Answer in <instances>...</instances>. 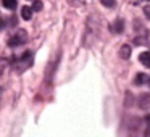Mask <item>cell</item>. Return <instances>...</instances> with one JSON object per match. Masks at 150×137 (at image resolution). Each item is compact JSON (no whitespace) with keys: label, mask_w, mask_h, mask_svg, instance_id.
I'll return each mask as SVG.
<instances>
[{"label":"cell","mask_w":150,"mask_h":137,"mask_svg":"<svg viewBox=\"0 0 150 137\" xmlns=\"http://www.w3.org/2000/svg\"><path fill=\"white\" fill-rule=\"evenodd\" d=\"M24 42H26V32L21 29L20 34H15V36L8 40V45L10 47H18V45H21V44H24Z\"/></svg>","instance_id":"obj_1"},{"label":"cell","mask_w":150,"mask_h":137,"mask_svg":"<svg viewBox=\"0 0 150 137\" xmlns=\"http://www.w3.org/2000/svg\"><path fill=\"white\" fill-rule=\"evenodd\" d=\"M131 52H132V47H131V45H127V44H124V45L121 47V50H120L121 58H123V60H129Z\"/></svg>","instance_id":"obj_2"},{"label":"cell","mask_w":150,"mask_h":137,"mask_svg":"<svg viewBox=\"0 0 150 137\" xmlns=\"http://www.w3.org/2000/svg\"><path fill=\"white\" fill-rule=\"evenodd\" d=\"M139 60H140V63H142L144 66L150 68V52H142L139 55Z\"/></svg>","instance_id":"obj_3"},{"label":"cell","mask_w":150,"mask_h":137,"mask_svg":"<svg viewBox=\"0 0 150 137\" xmlns=\"http://www.w3.org/2000/svg\"><path fill=\"white\" fill-rule=\"evenodd\" d=\"M21 16H23V20L29 21L31 18H33V10H31L29 7H23L21 8Z\"/></svg>","instance_id":"obj_4"},{"label":"cell","mask_w":150,"mask_h":137,"mask_svg":"<svg viewBox=\"0 0 150 137\" xmlns=\"http://www.w3.org/2000/svg\"><path fill=\"white\" fill-rule=\"evenodd\" d=\"M147 81H149V78H147V74H145V73H139V74L136 76V79H134V82H136L137 85L144 84V82H147Z\"/></svg>","instance_id":"obj_5"},{"label":"cell","mask_w":150,"mask_h":137,"mask_svg":"<svg viewBox=\"0 0 150 137\" xmlns=\"http://www.w3.org/2000/svg\"><path fill=\"white\" fill-rule=\"evenodd\" d=\"M2 5H4L5 8H10V10H13V8L16 7V0H2Z\"/></svg>","instance_id":"obj_6"},{"label":"cell","mask_w":150,"mask_h":137,"mask_svg":"<svg viewBox=\"0 0 150 137\" xmlns=\"http://www.w3.org/2000/svg\"><path fill=\"white\" fill-rule=\"evenodd\" d=\"M123 29H124L123 20H116V23H115V32H121Z\"/></svg>","instance_id":"obj_7"},{"label":"cell","mask_w":150,"mask_h":137,"mask_svg":"<svg viewBox=\"0 0 150 137\" xmlns=\"http://www.w3.org/2000/svg\"><path fill=\"white\" fill-rule=\"evenodd\" d=\"M33 10L34 11H40V10H42V2H40V0H36V2L33 4Z\"/></svg>","instance_id":"obj_8"},{"label":"cell","mask_w":150,"mask_h":137,"mask_svg":"<svg viewBox=\"0 0 150 137\" xmlns=\"http://www.w3.org/2000/svg\"><path fill=\"white\" fill-rule=\"evenodd\" d=\"M100 2L105 5V7H113L115 5V0H100Z\"/></svg>","instance_id":"obj_9"},{"label":"cell","mask_w":150,"mask_h":137,"mask_svg":"<svg viewBox=\"0 0 150 137\" xmlns=\"http://www.w3.org/2000/svg\"><path fill=\"white\" fill-rule=\"evenodd\" d=\"M144 13H145V16L150 20V5H147V7L144 8Z\"/></svg>","instance_id":"obj_10"},{"label":"cell","mask_w":150,"mask_h":137,"mask_svg":"<svg viewBox=\"0 0 150 137\" xmlns=\"http://www.w3.org/2000/svg\"><path fill=\"white\" fill-rule=\"evenodd\" d=\"M134 42H136V44H142V42H147V37H145V39H136V40H134Z\"/></svg>","instance_id":"obj_11"},{"label":"cell","mask_w":150,"mask_h":137,"mask_svg":"<svg viewBox=\"0 0 150 137\" xmlns=\"http://www.w3.org/2000/svg\"><path fill=\"white\" fill-rule=\"evenodd\" d=\"M2 28H5V21L4 20H0V29H2Z\"/></svg>","instance_id":"obj_12"},{"label":"cell","mask_w":150,"mask_h":137,"mask_svg":"<svg viewBox=\"0 0 150 137\" xmlns=\"http://www.w3.org/2000/svg\"><path fill=\"white\" fill-rule=\"evenodd\" d=\"M145 119H147V123H150V114H147V116H145Z\"/></svg>","instance_id":"obj_13"},{"label":"cell","mask_w":150,"mask_h":137,"mask_svg":"<svg viewBox=\"0 0 150 137\" xmlns=\"http://www.w3.org/2000/svg\"><path fill=\"white\" fill-rule=\"evenodd\" d=\"M147 134H150V127H147Z\"/></svg>","instance_id":"obj_14"},{"label":"cell","mask_w":150,"mask_h":137,"mask_svg":"<svg viewBox=\"0 0 150 137\" xmlns=\"http://www.w3.org/2000/svg\"><path fill=\"white\" fill-rule=\"evenodd\" d=\"M0 92H2V89H0Z\"/></svg>","instance_id":"obj_15"},{"label":"cell","mask_w":150,"mask_h":137,"mask_svg":"<svg viewBox=\"0 0 150 137\" xmlns=\"http://www.w3.org/2000/svg\"><path fill=\"white\" fill-rule=\"evenodd\" d=\"M149 81H150V79H149Z\"/></svg>","instance_id":"obj_16"}]
</instances>
